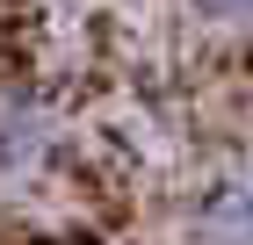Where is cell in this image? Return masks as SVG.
<instances>
[{"label":"cell","instance_id":"obj_3","mask_svg":"<svg viewBox=\"0 0 253 245\" xmlns=\"http://www.w3.org/2000/svg\"><path fill=\"white\" fill-rule=\"evenodd\" d=\"M188 15L217 22V29H246V22H253V0H188Z\"/></svg>","mask_w":253,"mask_h":245},{"label":"cell","instance_id":"obj_1","mask_svg":"<svg viewBox=\"0 0 253 245\" xmlns=\"http://www.w3.org/2000/svg\"><path fill=\"white\" fill-rule=\"evenodd\" d=\"M203 238L210 245H253V173H232L203 195Z\"/></svg>","mask_w":253,"mask_h":245},{"label":"cell","instance_id":"obj_2","mask_svg":"<svg viewBox=\"0 0 253 245\" xmlns=\"http://www.w3.org/2000/svg\"><path fill=\"white\" fill-rule=\"evenodd\" d=\"M43 144H51V123H43L37 101H15V94H0V173H22V166H37Z\"/></svg>","mask_w":253,"mask_h":245}]
</instances>
